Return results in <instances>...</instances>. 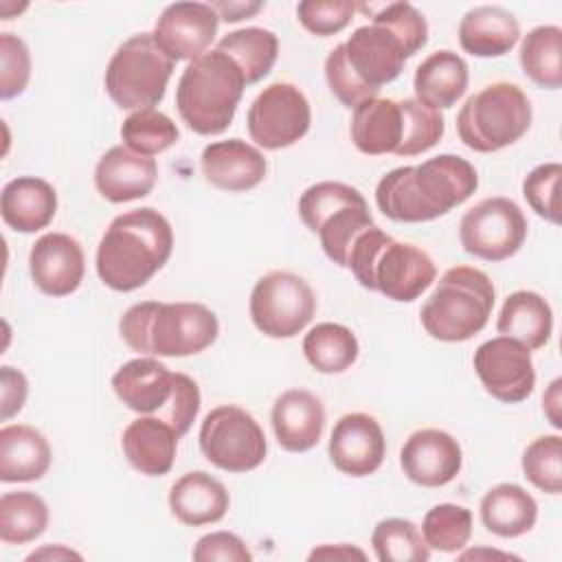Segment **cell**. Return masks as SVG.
Listing matches in <instances>:
<instances>
[{
	"label": "cell",
	"instance_id": "1",
	"mask_svg": "<svg viewBox=\"0 0 562 562\" xmlns=\"http://www.w3.org/2000/svg\"><path fill=\"white\" fill-rule=\"evenodd\" d=\"M428 42L426 18L411 2L382 4L373 22L358 26L325 59L331 94L347 108L373 99L384 83L400 77L404 61Z\"/></svg>",
	"mask_w": 562,
	"mask_h": 562
},
{
	"label": "cell",
	"instance_id": "2",
	"mask_svg": "<svg viewBox=\"0 0 562 562\" xmlns=\"http://www.w3.org/2000/svg\"><path fill=\"white\" fill-rule=\"evenodd\" d=\"M476 187L479 173L472 162L439 154L384 173L375 187V204L393 222H430L463 204Z\"/></svg>",
	"mask_w": 562,
	"mask_h": 562
},
{
	"label": "cell",
	"instance_id": "3",
	"mask_svg": "<svg viewBox=\"0 0 562 562\" xmlns=\"http://www.w3.org/2000/svg\"><path fill=\"white\" fill-rule=\"evenodd\" d=\"M173 231L162 213L151 206L116 215L97 248V274L116 290L143 288L171 257Z\"/></svg>",
	"mask_w": 562,
	"mask_h": 562
},
{
	"label": "cell",
	"instance_id": "4",
	"mask_svg": "<svg viewBox=\"0 0 562 562\" xmlns=\"http://www.w3.org/2000/svg\"><path fill=\"white\" fill-rule=\"evenodd\" d=\"M119 331L132 351L184 358L211 347L220 334V323L202 303L143 301L121 316Z\"/></svg>",
	"mask_w": 562,
	"mask_h": 562
},
{
	"label": "cell",
	"instance_id": "5",
	"mask_svg": "<svg viewBox=\"0 0 562 562\" xmlns=\"http://www.w3.org/2000/svg\"><path fill=\"white\" fill-rule=\"evenodd\" d=\"M347 268L362 288L400 303L415 301L437 277V268L426 250L415 244L395 241L375 224L356 239Z\"/></svg>",
	"mask_w": 562,
	"mask_h": 562
},
{
	"label": "cell",
	"instance_id": "6",
	"mask_svg": "<svg viewBox=\"0 0 562 562\" xmlns=\"http://www.w3.org/2000/svg\"><path fill=\"white\" fill-rule=\"evenodd\" d=\"M244 72L222 50H209L187 64L176 88V108L189 130L202 136L222 134L241 101Z\"/></svg>",
	"mask_w": 562,
	"mask_h": 562
},
{
	"label": "cell",
	"instance_id": "7",
	"mask_svg": "<svg viewBox=\"0 0 562 562\" xmlns=\"http://www.w3.org/2000/svg\"><path fill=\"white\" fill-rule=\"evenodd\" d=\"M492 307L494 285L490 277L472 266H454L443 272L422 305L419 321L435 340L463 342L487 325Z\"/></svg>",
	"mask_w": 562,
	"mask_h": 562
},
{
	"label": "cell",
	"instance_id": "8",
	"mask_svg": "<svg viewBox=\"0 0 562 562\" xmlns=\"http://www.w3.org/2000/svg\"><path fill=\"white\" fill-rule=\"evenodd\" d=\"M303 224L318 235L323 252L340 268H347L356 239L373 226L369 204L362 193L345 182H316L299 198Z\"/></svg>",
	"mask_w": 562,
	"mask_h": 562
},
{
	"label": "cell",
	"instance_id": "9",
	"mask_svg": "<svg viewBox=\"0 0 562 562\" xmlns=\"http://www.w3.org/2000/svg\"><path fill=\"white\" fill-rule=\"evenodd\" d=\"M531 125V103L520 86L494 81L468 97L457 114V132L465 147L492 154L520 140Z\"/></svg>",
	"mask_w": 562,
	"mask_h": 562
},
{
	"label": "cell",
	"instance_id": "10",
	"mask_svg": "<svg viewBox=\"0 0 562 562\" xmlns=\"http://www.w3.org/2000/svg\"><path fill=\"white\" fill-rule=\"evenodd\" d=\"M173 64L151 33H136L110 57L105 92L123 110H149L162 101Z\"/></svg>",
	"mask_w": 562,
	"mask_h": 562
},
{
	"label": "cell",
	"instance_id": "11",
	"mask_svg": "<svg viewBox=\"0 0 562 562\" xmlns=\"http://www.w3.org/2000/svg\"><path fill=\"white\" fill-rule=\"evenodd\" d=\"M200 450L220 470L250 472L263 463L268 443L259 422L248 411L224 404L202 419Z\"/></svg>",
	"mask_w": 562,
	"mask_h": 562
},
{
	"label": "cell",
	"instance_id": "12",
	"mask_svg": "<svg viewBox=\"0 0 562 562\" xmlns=\"http://www.w3.org/2000/svg\"><path fill=\"white\" fill-rule=\"evenodd\" d=\"M250 318L270 338H292L307 327L316 312V296L294 272L272 270L250 292Z\"/></svg>",
	"mask_w": 562,
	"mask_h": 562
},
{
	"label": "cell",
	"instance_id": "13",
	"mask_svg": "<svg viewBox=\"0 0 562 562\" xmlns=\"http://www.w3.org/2000/svg\"><path fill=\"white\" fill-rule=\"evenodd\" d=\"M527 237V220L520 206L503 195L485 198L465 211L459 239L468 255L485 261H503L520 250Z\"/></svg>",
	"mask_w": 562,
	"mask_h": 562
},
{
	"label": "cell",
	"instance_id": "14",
	"mask_svg": "<svg viewBox=\"0 0 562 562\" xmlns=\"http://www.w3.org/2000/svg\"><path fill=\"white\" fill-rule=\"evenodd\" d=\"M312 123L305 94L288 81L263 88L248 108L246 125L250 138L263 149H283L301 140Z\"/></svg>",
	"mask_w": 562,
	"mask_h": 562
},
{
	"label": "cell",
	"instance_id": "15",
	"mask_svg": "<svg viewBox=\"0 0 562 562\" xmlns=\"http://www.w3.org/2000/svg\"><path fill=\"white\" fill-rule=\"evenodd\" d=\"M472 362L483 389L498 402L518 404L536 386L531 349L514 338L498 336L485 340L476 347Z\"/></svg>",
	"mask_w": 562,
	"mask_h": 562
},
{
	"label": "cell",
	"instance_id": "16",
	"mask_svg": "<svg viewBox=\"0 0 562 562\" xmlns=\"http://www.w3.org/2000/svg\"><path fill=\"white\" fill-rule=\"evenodd\" d=\"M220 15L206 2H173L154 26V42L173 61L200 57L217 35Z\"/></svg>",
	"mask_w": 562,
	"mask_h": 562
},
{
	"label": "cell",
	"instance_id": "17",
	"mask_svg": "<svg viewBox=\"0 0 562 562\" xmlns=\"http://www.w3.org/2000/svg\"><path fill=\"white\" fill-rule=\"evenodd\" d=\"M327 450L334 468L342 474L369 476L386 454L382 426L367 413H347L334 424Z\"/></svg>",
	"mask_w": 562,
	"mask_h": 562
},
{
	"label": "cell",
	"instance_id": "18",
	"mask_svg": "<svg viewBox=\"0 0 562 562\" xmlns=\"http://www.w3.org/2000/svg\"><path fill=\"white\" fill-rule=\"evenodd\" d=\"M400 463L404 474L422 487L450 483L463 463L459 441L439 428L415 430L402 446Z\"/></svg>",
	"mask_w": 562,
	"mask_h": 562
},
{
	"label": "cell",
	"instance_id": "19",
	"mask_svg": "<svg viewBox=\"0 0 562 562\" xmlns=\"http://www.w3.org/2000/svg\"><path fill=\"white\" fill-rule=\"evenodd\" d=\"M33 283L48 296L72 294L86 272L79 241L66 233H46L35 239L29 255Z\"/></svg>",
	"mask_w": 562,
	"mask_h": 562
},
{
	"label": "cell",
	"instance_id": "20",
	"mask_svg": "<svg viewBox=\"0 0 562 562\" xmlns=\"http://www.w3.org/2000/svg\"><path fill=\"white\" fill-rule=\"evenodd\" d=\"M156 178V160L151 156L136 154L125 145L110 147L94 167L97 191L114 204L149 195Z\"/></svg>",
	"mask_w": 562,
	"mask_h": 562
},
{
	"label": "cell",
	"instance_id": "21",
	"mask_svg": "<svg viewBox=\"0 0 562 562\" xmlns=\"http://www.w3.org/2000/svg\"><path fill=\"white\" fill-rule=\"evenodd\" d=\"M200 167L206 182L228 193L255 189L268 171L263 154L241 138L206 145L200 158Z\"/></svg>",
	"mask_w": 562,
	"mask_h": 562
},
{
	"label": "cell",
	"instance_id": "22",
	"mask_svg": "<svg viewBox=\"0 0 562 562\" xmlns=\"http://www.w3.org/2000/svg\"><path fill=\"white\" fill-rule=\"evenodd\" d=\"M351 140L358 151L367 156L400 154L406 136V110L404 99H367L353 108L351 114Z\"/></svg>",
	"mask_w": 562,
	"mask_h": 562
},
{
	"label": "cell",
	"instance_id": "23",
	"mask_svg": "<svg viewBox=\"0 0 562 562\" xmlns=\"http://www.w3.org/2000/svg\"><path fill=\"white\" fill-rule=\"evenodd\" d=\"M270 419L274 437L283 450L307 452L321 441L325 408L314 393L290 389L274 400Z\"/></svg>",
	"mask_w": 562,
	"mask_h": 562
},
{
	"label": "cell",
	"instance_id": "24",
	"mask_svg": "<svg viewBox=\"0 0 562 562\" xmlns=\"http://www.w3.org/2000/svg\"><path fill=\"white\" fill-rule=\"evenodd\" d=\"M173 371L156 358H134L112 375L116 397L140 415H158L173 393Z\"/></svg>",
	"mask_w": 562,
	"mask_h": 562
},
{
	"label": "cell",
	"instance_id": "25",
	"mask_svg": "<svg viewBox=\"0 0 562 562\" xmlns=\"http://www.w3.org/2000/svg\"><path fill=\"white\" fill-rule=\"evenodd\" d=\"M178 432L158 415H143L123 430V454L134 470L147 476H162L173 468Z\"/></svg>",
	"mask_w": 562,
	"mask_h": 562
},
{
	"label": "cell",
	"instance_id": "26",
	"mask_svg": "<svg viewBox=\"0 0 562 562\" xmlns=\"http://www.w3.org/2000/svg\"><path fill=\"white\" fill-rule=\"evenodd\" d=\"M0 213L4 224L18 233L42 231L57 213V193L53 184L42 178H13L0 193Z\"/></svg>",
	"mask_w": 562,
	"mask_h": 562
},
{
	"label": "cell",
	"instance_id": "27",
	"mask_svg": "<svg viewBox=\"0 0 562 562\" xmlns=\"http://www.w3.org/2000/svg\"><path fill=\"white\" fill-rule=\"evenodd\" d=\"M228 492L224 483L204 470L182 474L169 490V509L182 525L202 527L217 522L228 512Z\"/></svg>",
	"mask_w": 562,
	"mask_h": 562
},
{
	"label": "cell",
	"instance_id": "28",
	"mask_svg": "<svg viewBox=\"0 0 562 562\" xmlns=\"http://www.w3.org/2000/svg\"><path fill=\"white\" fill-rule=\"evenodd\" d=\"M518 37V20L498 4L474 7L459 22V44L474 57H501L516 46Z\"/></svg>",
	"mask_w": 562,
	"mask_h": 562
},
{
	"label": "cell",
	"instance_id": "29",
	"mask_svg": "<svg viewBox=\"0 0 562 562\" xmlns=\"http://www.w3.org/2000/svg\"><path fill=\"white\" fill-rule=\"evenodd\" d=\"M50 446L46 437L26 424H11L0 430V481H40L50 468Z\"/></svg>",
	"mask_w": 562,
	"mask_h": 562
},
{
	"label": "cell",
	"instance_id": "30",
	"mask_svg": "<svg viewBox=\"0 0 562 562\" xmlns=\"http://www.w3.org/2000/svg\"><path fill=\"white\" fill-rule=\"evenodd\" d=\"M415 99L432 110L452 108L468 88V64L452 50L428 55L415 70Z\"/></svg>",
	"mask_w": 562,
	"mask_h": 562
},
{
	"label": "cell",
	"instance_id": "31",
	"mask_svg": "<svg viewBox=\"0 0 562 562\" xmlns=\"http://www.w3.org/2000/svg\"><path fill=\"white\" fill-rule=\"evenodd\" d=\"M496 329L501 336L514 338L527 349H540L553 331L551 305L538 292L516 290L505 299Z\"/></svg>",
	"mask_w": 562,
	"mask_h": 562
},
{
	"label": "cell",
	"instance_id": "32",
	"mask_svg": "<svg viewBox=\"0 0 562 562\" xmlns=\"http://www.w3.org/2000/svg\"><path fill=\"white\" fill-rule=\"evenodd\" d=\"M538 518L536 498L516 483L494 485L481 498V520L487 531L501 538L527 533Z\"/></svg>",
	"mask_w": 562,
	"mask_h": 562
},
{
	"label": "cell",
	"instance_id": "33",
	"mask_svg": "<svg viewBox=\"0 0 562 562\" xmlns=\"http://www.w3.org/2000/svg\"><path fill=\"white\" fill-rule=\"evenodd\" d=\"M215 48L226 53L239 66L248 86L261 81L272 70L279 55V40L268 29L248 26L226 33Z\"/></svg>",
	"mask_w": 562,
	"mask_h": 562
},
{
	"label": "cell",
	"instance_id": "34",
	"mask_svg": "<svg viewBox=\"0 0 562 562\" xmlns=\"http://www.w3.org/2000/svg\"><path fill=\"white\" fill-rule=\"evenodd\" d=\"M522 72L540 88L562 86V29L553 24L531 29L520 44Z\"/></svg>",
	"mask_w": 562,
	"mask_h": 562
},
{
	"label": "cell",
	"instance_id": "35",
	"mask_svg": "<svg viewBox=\"0 0 562 562\" xmlns=\"http://www.w3.org/2000/svg\"><path fill=\"white\" fill-rule=\"evenodd\" d=\"M356 334L340 323H318L303 338L307 362L321 373H342L358 358Z\"/></svg>",
	"mask_w": 562,
	"mask_h": 562
},
{
	"label": "cell",
	"instance_id": "36",
	"mask_svg": "<svg viewBox=\"0 0 562 562\" xmlns=\"http://www.w3.org/2000/svg\"><path fill=\"white\" fill-rule=\"evenodd\" d=\"M48 527V505L35 492H7L0 498V538L7 544H26Z\"/></svg>",
	"mask_w": 562,
	"mask_h": 562
},
{
	"label": "cell",
	"instance_id": "37",
	"mask_svg": "<svg viewBox=\"0 0 562 562\" xmlns=\"http://www.w3.org/2000/svg\"><path fill=\"white\" fill-rule=\"evenodd\" d=\"M371 544L380 562H426L430 547L415 522L406 518H384L371 533Z\"/></svg>",
	"mask_w": 562,
	"mask_h": 562
},
{
	"label": "cell",
	"instance_id": "38",
	"mask_svg": "<svg viewBox=\"0 0 562 562\" xmlns=\"http://www.w3.org/2000/svg\"><path fill=\"white\" fill-rule=\"evenodd\" d=\"M178 136L180 134L176 123L154 108L132 112L121 125V138L125 147L143 156H156L169 149Z\"/></svg>",
	"mask_w": 562,
	"mask_h": 562
},
{
	"label": "cell",
	"instance_id": "39",
	"mask_svg": "<svg viewBox=\"0 0 562 562\" xmlns=\"http://www.w3.org/2000/svg\"><path fill=\"white\" fill-rule=\"evenodd\" d=\"M422 536L430 549L454 553L463 549L472 536V514L463 505L439 503L424 516Z\"/></svg>",
	"mask_w": 562,
	"mask_h": 562
},
{
	"label": "cell",
	"instance_id": "40",
	"mask_svg": "<svg viewBox=\"0 0 562 562\" xmlns=\"http://www.w3.org/2000/svg\"><path fill=\"white\" fill-rule=\"evenodd\" d=\"M525 479L540 492H562V439L558 435L536 437L522 452Z\"/></svg>",
	"mask_w": 562,
	"mask_h": 562
},
{
	"label": "cell",
	"instance_id": "41",
	"mask_svg": "<svg viewBox=\"0 0 562 562\" xmlns=\"http://www.w3.org/2000/svg\"><path fill=\"white\" fill-rule=\"evenodd\" d=\"M406 136L397 156H417L435 147L443 136V116L439 110L424 105L417 99H404Z\"/></svg>",
	"mask_w": 562,
	"mask_h": 562
},
{
	"label": "cell",
	"instance_id": "42",
	"mask_svg": "<svg viewBox=\"0 0 562 562\" xmlns=\"http://www.w3.org/2000/svg\"><path fill=\"white\" fill-rule=\"evenodd\" d=\"M31 79V53L24 40L13 33H0V99L9 101L22 94Z\"/></svg>",
	"mask_w": 562,
	"mask_h": 562
},
{
	"label": "cell",
	"instance_id": "43",
	"mask_svg": "<svg viewBox=\"0 0 562 562\" xmlns=\"http://www.w3.org/2000/svg\"><path fill=\"white\" fill-rule=\"evenodd\" d=\"M560 178H562L560 162H544L531 169L529 176L522 180V195L527 204L551 224H560V204H558Z\"/></svg>",
	"mask_w": 562,
	"mask_h": 562
},
{
	"label": "cell",
	"instance_id": "44",
	"mask_svg": "<svg viewBox=\"0 0 562 562\" xmlns=\"http://www.w3.org/2000/svg\"><path fill=\"white\" fill-rule=\"evenodd\" d=\"M358 7L347 0H303L296 7L299 22L314 35L327 37L342 31Z\"/></svg>",
	"mask_w": 562,
	"mask_h": 562
},
{
	"label": "cell",
	"instance_id": "45",
	"mask_svg": "<svg viewBox=\"0 0 562 562\" xmlns=\"http://www.w3.org/2000/svg\"><path fill=\"white\" fill-rule=\"evenodd\" d=\"M200 411V386L193 378L187 373H176L173 375V393L165 408L158 413L160 419H165L178 437L187 435L191 424L195 422Z\"/></svg>",
	"mask_w": 562,
	"mask_h": 562
},
{
	"label": "cell",
	"instance_id": "46",
	"mask_svg": "<svg viewBox=\"0 0 562 562\" xmlns=\"http://www.w3.org/2000/svg\"><path fill=\"white\" fill-rule=\"evenodd\" d=\"M193 560L198 562H250L252 553L246 542L231 531H213L202 536L193 547Z\"/></svg>",
	"mask_w": 562,
	"mask_h": 562
},
{
	"label": "cell",
	"instance_id": "47",
	"mask_svg": "<svg viewBox=\"0 0 562 562\" xmlns=\"http://www.w3.org/2000/svg\"><path fill=\"white\" fill-rule=\"evenodd\" d=\"M0 389H2V422L11 419L13 415H18L26 402V393H29V382L26 375L20 369H13L9 364H4L0 369Z\"/></svg>",
	"mask_w": 562,
	"mask_h": 562
},
{
	"label": "cell",
	"instance_id": "48",
	"mask_svg": "<svg viewBox=\"0 0 562 562\" xmlns=\"http://www.w3.org/2000/svg\"><path fill=\"white\" fill-rule=\"evenodd\" d=\"M213 11L226 22H239L244 18H252L263 9V2H213Z\"/></svg>",
	"mask_w": 562,
	"mask_h": 562
},
{
	"label": "cell",
	"instance_id": "49",
	"mask_svg": "<svg viewBox=\"0 0 562 562\" xmlns=\"http://www.w3.org/2000/svg\"><path fill=\"white\" fill-rule=\"evenodd\" d=\"M310 560H351V558H358V560H367V553L358 547H351V544H323L318 549H314L310 555Z\"/></svg>",
	"mask_w": 562,
	"mask_h": 562
},
{
	"label": "cell",
	"instance_id": "50",
	"mask_svg": "<svg viewBox=\"0 0 562 562\" xmlns=\"http://www.w3.org/2000/svg\"><path fill=\"white\" fill-rule=\"evenodd\" d=\"M560 384L562 380L555 378L551 384H549V391L544 393L542 402H544V413L549 417V422L555 426V428H562V422H560Z\"/></svg>",
	"mask_w": 562,
	"mask_h": 562
},
{
	"label": "cell",
	"instance_id": "51",
	"mask_svg": "<svg viewBox=\"0 0 562 562\" xmlns=\"http://www.w3.org/2000/svg\"><path fill=\"white\" fill-rule=\"evenodd\" d=\"M42 558H48V560H70V558H75V560H81V555H79L77 551H72V549H66L64 544L44 547V549H40V551H33V553H29V555H26V560H29V562H33V560H42Z\"/></svg>",
	"mask_w": 562,
	"mask_h": 562
},
{
	"label": "cell",
	"instance_id": "52",
	"mask_svg": "<svg viewBox=\"0 0 562 562\" xmlns=\"http://www.w3.org/2000/svg\"><path fill=\"white\" fill-rule=\"evenodd\" d=\"M514 558V560H518V555H512V553H503V551H490V549H472V551H463L461 555H459V560H479V558Z\"/></svg>",
	"mask_w": 562,
	"mask_h": 562
}]
</instances>
